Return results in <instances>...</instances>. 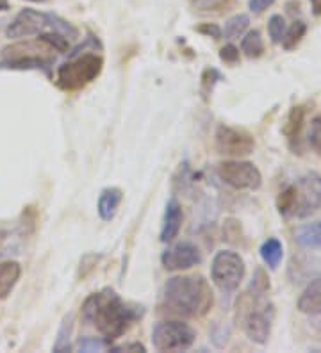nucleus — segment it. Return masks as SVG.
<instances>
[{
    "instance_id": "nucleus-34",
    "label": "nucleus",
    "mask_w": 321,
    "mask_h": 353,
    "mask_svg": "<svg viewBox=\"0 0 321 353\" xmlns=\"http://www.w3.org/2000/svg\"><path fill=\"white\" fill-rule=\"evenodd\" d=\"M311 9L314 17H321V0H311Z\"/></svg>"
},
{
    "instance_id": "nucleus-4",
    "label": "nucleus",
    "mask_w": 321,
    "mask_h": 353,
    "mask_svg": "<svg viewBox=\"0 0 321 353\" xmlns=\"http://www.w3.org/2000/svg\"><path fill=\"white\" fill-rule=\"evenodd\" d=\"M54 50L41 39L9 45L2 50L0 68L4 70H47L54 63Z\"/></svg>"
},
{
    "instance_id": "nucleus-14",
    "label": "nucleus",
    "mask_w": 321,
    "mask_h": 353,
    "mask_svg": "<svg viewBox=\"0 0 321 353\" xmlns=\"http://www.w3.org/2000/svg\"><path fill=\"white\" fill-rule=\"evenodd\" d=\"M298 310L309 316H321V276L314 279L300 294Z\"/></svg>"
},
{
    "instance_id": "nucleus-8",
    "label": "nucleus",
    "mask_w": 321,
    "mask_h": 353,
    "mask_svg": "<svg viewBox=\"0 0 321 353\" xmlns=\"http://www.w3.org/2000/svg\"><path fill=\"white\" fill-rule=\"evenodd\" d=\"M218 176L234 190L255 191L262 184V173L250 161H223L218 164Z\"/></svg>"
},
{
    "instance_id": "nucleus-23",
    "label": "nucleus",
    "mask_w": 321,
    "mask_h": 353,
    "mask_svg": "<svg viewBox=\"0 0 321 353\" xmlns=\"http://www.w3.org/2000/svg\"><path fill=\"white\" fill-rule=\"evenodd\" d=\"M48 29L56 30V32H59V34H63L64 38L68 39H77L79 34H81V30L73 23H70L68 20H64V18L57 17L54 13H48Z\"/></svg>"
},
{
    "instance_id": "nucleus-9",
    "label": "nucleus",
    "mask_w": 321,
    "mask_h": 353,
    "mask_svg": "<svg viewBox=\"0 0 321 353\" xmlns=\"http://www.w3.org/2000/svg\"><path fill=\"white\" fill-rule=\"evenodd\" d=\"M214 145L220 154L231 155V157H244L255 150V139L252 134L243 129L225 125V123L218 125L216 129Z\"/></svg>"
},
{
    "instance_id": "nucleus-20",
    "label": "nucleus",
    "mask_w": 321,
    "mask_h": 353,
    "mask_svg": "<svg viewBox=\"0 0 321 353\" xmlns=\"http://www.w3.org/2000/svg\"><path fill=\"white\" fill-rule=\"evenodd\" d=\"M250 27V17L249 14H235V17L228 18L227 23H225V29L223 30V34L227 39H237L249 30Z\"/></svg>"
},
{
    "instance_id": "nucleus-28",
    "label": "nucleus",
    "mask_w": 321,
    "mask_h": 353,
    "mask_svg": "<svg viewBox=\"0 0 321 353\" xmlns=\"http://www.w3.org/2000/svg\"><path fill=\"white\" fill-rule=\"evenodd\" d=\"M220 59L223 63H227V65H235L237 61H240V48L235 47V45L228 43L220 50Z\"/></svg>"
},
{
    "instance_id": "nucleus-12",
    "label": "nucleus",
    "mask_w": 321,
    "mask_h": 353,
    "mask_svg": "<svg viewBox=\"0 0 321 353\" xmlns=\"http://www.w3.org/2000/svg\"><path fill=\"white\" fill-rule=\"evenodd\" d=\"M182 221H184L182 205H180V202L177 199H171L166 203V211H164L163 228H161V241H175V237H179L180 228H182Z\"/></svg>"
},
{
    "instance_id": "nucleus-25",
    "label": "nucleus",
    "mask_w": 321,
    "mask_h": 353,
    "mask_svg": "<svg viewBox=\"0 0 321 353\" xmlns=\"http://www.w3.org/2000/svg\"><path fill=\"white\" fill-rule=\"evenodd\" d=\"M286 20H284L282 14H273V17L268 20V34L271 38V43L278 45L282 43L284 34H286Z\"/></svg>"
},
{
    "instance_id": "nucleus-30",
    "label": "nucleus",
    "mask_w": 321,
    "mask_h": 353,
    "mask_svg": "<svg viewBox=\"0 0 321 353\" xmlns=\"http://www.w3.org/2000/svg\"><path fill=\"white\" fill-rule=\"evenodd\" d=\"M218 81H223V75L216 68H207L202 75V86L206 88L207 91H213L214 84Z\"/></svg>"
},
{
    "instance_id": "nucleus-29",
    "label": "nucleus",
    "mask_w": 321,
    "mask_h": 353,
    "mask_svg": "<svg viewBox=\"0 0 321 353\" xmlns=\"http://www.w3.org/2000/svg\"><path fill=\"white\" fill-rule=\"evenodd\" d=\"M195 30L213 39H220L223 36V30L218 23H200V26L195 27Z\"/></svg>"
},
{
    "instance_id": "nucleus-17",
    "label": "nucleus",
    "mask_w": 321,
    "mask_h": 353,
    "mask_svg": "<svg viewBox=\"0 0 321 353\" xmlns=\"http://www.w3.org/2000/svg\"><path fill=\"white\" fill-rule=\"evenodd\" d=\"M295 239L304 248H321V220L296 228Z\"/></svg>"
},
{
    "instance_id": "nucleus-6",
    "label": "nucleus",
    "mask_w": 321,
    "mask_h": 353,
    "mask_svg": "<svg viewBox=\"0 0 321 353\" xmlns=\"http://www.w3.org/2000/svg\"><path fill=\"white\" fill-rule=\"evenodd\" d=\"M197 341V332L184 321H159L152 330V345L157 352H184Z\"/></svg>"
},
{
    "instance_id": "nucleus-26",
    "label": "nucleus",
    "mask_w": 321,
    "mask_h": 353,
    "mask_svg": "<svg viewBox=\"0 0 321 353\" xmlns=\"http://www.w3.org/2000/svg\"><path fill=\"white\" fill-rule=\"evenodd\" d=\"M111 343L104 337H82L77 343L79 352H104L109 350Z\"/></svg>"
},
{
    "instance_id": "nucleus-22",
    "label": "nucleus",
    "mask_w": 321,
    "mask_h": 353,
    "mask_svg": "<svg viewBox=\"0 0 321 353\" xmlns=\"http://www.w3.org/2000/svg\"><path fill=\"white\" fill-rule=\"evenodd\" d=\"M73 332V314H66L61 323L59 332H57V339L54 343V352L56 353H64L72 350V345H70V337H72Z\"/></svg>"
},
{
    "instance_id": "nucleus-15",
    "label": "nucleus",
    "mask_w": 321,
    "mask_h": 353,
    "mask_svg": "<svg viewBox=\"0 0 321 353\" xmlns=\"http://www.w3.org/2000/svg\"><path fill=\"white\" fill-rule=\"evenodd\" d=\"M304 120H305L304 105H295V108H291V111H289V114H287L286 125H284L282 132L287 138V141H289V147H291L293 150H296V147H298L300 132H302V127H304Z\"/></svg>"
},
{
    "instance_id": "nucleus-24",
    "label": "nucleus",
    "mask_w": 321,
    "mask_h": 353,
    "mask_svg": "<svg viewBox=\"0 0 321 353\" xmlns=\"http://www.w3.org/2000/svg\"><path fill=\"white\" fill-rule=\"evenodd\" d=\"M38 39H41L43 43L48 45L54 52H59V54H66V52H70V39L64 38L63 34H59V32H56V30L39 32Z\"/></svg>"
},
{
    "instance_id": "nucleus-19",
    "label": "nucleus",
    "mask_w": 321,
    "mask_h": 353,
    "mask_svg": "<svg viewBox=\"0 0 321 353\" xmlns=\"http://www.w3.org/2000/svg\"><path fill=\"white\" fill-rule=\"evenodd\" d=\"M241 52L249 59H257L264 54V41L259 30H249L241 39Z\"/></svg>"
},
{
    "instance_id": "nucleus-1",
    "label": "nucleus",
    "mask_w": 321,
    "mask_h": 353,
    "mask_svg": "<svg viewBox=\"0 0 321 353\" xmlns=\"http://www.w3.org/2000/svg\"><path fill=\"white\" fill-rule=\"evenodd\" d=\"M82 321L93 325L109 343L121 337L128 328L145 316V309L136 303H127L115 289L104 288L91 293L81 307Z\"/></svg>"
},
{
    "instance_id": "nucleus-3",
    "label": "nucleus",
    "mask_w": 321,
    "mask_h": 353,
    "mask_svg": "<svg viewBox=\"0 0 321 353\" xmlns=\"http://www.w3.org/2000/svg\"><path fill=\"white\" fill-rule=\"evenodd\" d=\"M104 59L99 54H79L57 68L56 84L63 91H79L102 74Z\"/></svg>"
},
{
    "instance_id": "nucleus-2",
    "label": "nucleus",
    "mask_w": 321,
    "mask_h": 353,
    "mask_svg": "<svg viewBox=\"0 0 321 353\" xmlns=\"http://www.w3.org/2000/svg\"><path fill=\"white\" fill-rule=\"evenodd\" d=\"M214 294L202 275L173 276L163 288V309L180 318H204L213 309Z\"/></svg>"
},
{
    "instance_id": "nucleus-10",
    "label": "nucleus",
    "mask_w": 321,
    "mask_h": 353,
    "mask_svg": "<svg viewBox=\"0 0 321 353\" xmlns=\"http://www.w3.org/2000/svg\"><path fill=\"white\" fill-rule=\"evenodd\" d=\"M161 263L168 272H184L202 263V252L191 241H180L168 246L161 255Z\"/></svg>"
},
{
    "instance_id": "nucleus-36",
    "label": "nucleus",
    "mask_w": 321,
    "mask_h": 353,
    "mask_svg": "<svg viewBox=\"0 0 321 353\" xmlns=\"http://www.w3.org/2000/svg\"><path fill=\"white\" fill-rule=\"evenodd\" d=\"M29 2H36V4H39V2H47V0H29Z\"/></svg>"
},
{
    "instance_id": "nucleus-21",
    "label": "nucleus",
    "mask_w": 321,
    "mask_h": 353,
    "mask_svg": "<svg viewBox=\"0 0 321 353\" xmlns=\"http://www.w3.org/2000/svg\"><path fill=\"white\" fill-rule=\"evenodd\" d=\"M305 34H307V26H305V22H302V20L293 22L291 27L286 29V34H284V39H282L284 50L287 52L295 50V48L300 45V41L305 38Z\"/></svg>"
},
{
    "instance_id": "nucleus-31",
    "label": "nucleus",
    "mask_w": 321,
    "mask_h": 353,
    "mask_svg": "<svg viewBox=\"0 0 321 353\" xmlns=\"http://www.w3.org/2000/svg\"><path fill=\"white\" fill-rule=\"evenodd\" d=\"M227 2L228 0H195V8L198 11H214V9H222Z\"/></svg>"
},
{
    "instance_id": "nucleus-18",
    "label": "nucleus",
    "mask_w": 321,
    "mask_h": 353,
    "mask_svg": "<svg viewBox=\"0 0 321 353\" xmlns=\"http://www.w3.org/2000/svg\"><path fill=\"white\" fill-rule=\"evenodd\" d=\"M261 259L262 263L266 266L270 268V270H277L278 264L282 263L284 259V246L280 243V239L277 237H270V239H266L261 246Z\"/></svg>"
},
{
    "instance_id": "nucleus-16",
    "label": "nucleus",
    "mask_w": 321,
    "mask_h": 353,
    "mask_svg": "<svg viewBox=\"0 0 321 353\" xmlns=\"http://www.w3.org/2000/svg\"><path fill=\"white\" fill-rule=\"evenodd\" d=\"M20 263H17V261H4V263H0V300H6L11 294V291L18 284V280H20Z\"/></svg>"
},
{
    "instance_id": "nucleus-27",
    "label": "nucleus",
    "mask_w": 321,
    "mask_h": 353,
    "mask_svg": "<svg viewBox=\"0 0 321 353\" xmlns=\"http://www.w3.org/2000/svg\"><path fill=\"white\" fill-rule=\"evenodd\" d=\"M309 145L316 154L321 155V117H316L309 129Z\"/></svg>"
},
{
    "instance_id": "nucleus-33",
    "label": "nucleus",
    "mask_w": 321,
    "mask_h": 353,
    "mask_svg": "<svg viewBox=\"0 0 321 353\" xmlns=\"http://www.w3.org/2000/svg\"><path fill=\"white\" fill-rule=\"evenodd\" d=\"M275 4V0H250L249 8L253 14L264 13L266 9L271 8Z\"/></svg>"
},
{
    "instance_id": "nucleus-32",
    "label": "nucleus",
    "mask_w": 321,
    "mask_h": 353,
    "mask_svg": "<svg viewBox=\"0 0 321 353\" xmlns=\"http://www.w3.org/2000/svg\"><path fill=\"white\" fill-rule=\"evenodd\" d=\"M109 352H115V353H120V352H139V353H145L146 348L142 345V343H125V345L109 346Z\"/></svg>"
},
{
    "instance_id": "nucleus-11",
    "label": "nucleus",
    "mask_w": 321,
    "mask_h": 353,
    "mask_svg": "<svg viewBox=\"0 0 321 353\" xmlns=\"http://www.w3.org/2000/svg\"><path fill=\"white\" fill-rule=\"evenodd\" d=\"M48 29V13H41L38 9L26 8L14 17V20L6 29V36L11 39L30 38Z\"/></svg>"
},
{
    "instance_id": "nucleus-35",
    "label": "nucleus",
    "mask_w": 321,
    "mask_h": 353,
    "mask_svg": "<svg viewBox=\"0 0 321 353\" xmlns=\"http://www.w3.org/2000/svg\"><path fill=\"white\" fill-rule=\"evenodd\" d=\"M9 9V0H0V13L2 11H8Z\"/></svg>"
},
{
    "instance_id": "nucleus-5",
    "label": "nucleus",
    "mask_w": 321,
    "mask_h": 353,
    "mask_svg": "<svg viewBox=\"0 0 321 353\" xmlns=\"http://www.w3.org/2000/svg\"><path fill=\"white\" fill-rule=\"evenodd\" d=\"M244 261L237 252L220 250L213 257L211 279L222 293H234L244 279Z\"/></svg>"
},
{
    "instance_id": "nucleus-13",
    "label": "nucleus",
    "mask_w": 321,
    "mask_h": 353,
    "mask_svg": "<svg viewBox=\"0 0 321 353\" xmlns=\"http://www.w3.org/2000/svg\"><path fill=\"white\" fill-rule=\"evenodd\" d=\"M124 200V191L120 188H106L102 190L97 203V211L104 221L115 220L116 212L120 209V203Z\"/></svg>"
},
{
    "instance_id": "nucleus-7",
    "label": "nucleus",
    "mask_w": 321,
    "mask_h": 353,
    "mask_svg": "<svg viewBox=\"0 0 321 353\" xmlns=\"http://www.w3.org/2000/svg\"><path fill=\"white\" fill-rule=\"evenodd\" d=\"M293 188V218H307L321 207V175L311 172L296 179Z\"/></svg>"
}]
</instances>
